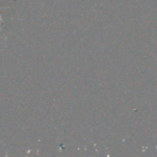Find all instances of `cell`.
Instances as JSON below:
<instances>
[{"label": "cell", "instance_id": "6da1fadb", "mask_svg": "<svg viewBox=\"0 0 157 157\" xmlns=\"http://www.w3.org/2000/svg\"><path fill=\"white\" fill-rule=\"evenodd\" d=\"M0 21H1V22H2V23H4V24H5V25H6V23H5V21H4V20H3V19H2V17H1V15H0Z\"/></svg>", "mask_w": 157, "mask_h": 157}]
</instances>
